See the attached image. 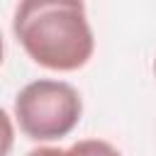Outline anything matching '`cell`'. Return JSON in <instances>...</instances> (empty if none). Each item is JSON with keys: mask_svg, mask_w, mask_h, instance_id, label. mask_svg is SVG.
Here are the masks:
<instances>
[{"mask_svg": "<svg viewBox=\"0 0 156 156\" xmlns=\"http://www.w3.org/2000/svg\"><path fill=\"white\" fill-rule=\"evenodd\" d=\"M73 156H119V151L102 139H83L71 146Z\"/></svg>", "mask_w": 156, "mask_h": 156, "instance_id": "cell-3", "label": "cell"}, {"mask_svg": "<svg viewBox=\"0 0 156 156\" xmlns=\"http://www.w3.org/2000/svg\"><path fill=\"white\" fill-rule=\"evenodd\" d=\"M12 29L32 61L51 71H76L95 49L85 5L73 0H24L15 10Z\"/></svg>", "mask_w": 156, "mask_h": 156, "instance_id": "cell-1", "label": "cell"}, {"mask_svg": "<svg viewBox=\"0 0 156 156\" xmlns=\"http://www.w3.org/2000/svg\"><path fill=\"white\" fill-rule=\"evenodd\" d=\"M27 156H73L71 149H56V146H39V149H32Z\"/></svg>", "mask_w": 156, "mask_h": 156, "instance_id": "cell-5", "label": "cell"}, {"mask_svg": "<svg viewBox=\"0 0 156 156\" xmlns=\"http://www.w3.org/2000/svg\"><path fill=\"white\" fill-rule=\"evenodd\" d=\"M83 102L73 85L63 80H34L15 98V117L20 129L34 141L66 136L80 119Z\"/></svg>", "mask_w": 156, "mask_h": 156, "instance_id": "cell-2", "label": "cell"}, {"mask_svg": "<svg viewBox=\"0 0 156 156\" xmlns=\"http://www.w3.org/2000/svg\"><path fill=\"white\" fill-rule=\"evenodd\" d=\"M0 63H2V34H0Z\"/></svg>", "mask_w": 156, "mask_h": 156, "instance_id": "cell-6", "label": "cell"}, {"mask_svg": "<svg viewBox=\"0 0 156 156\" xmlns=\"http://www.w3.org/2000/svg\"><path fill=\"white\" fill-rule=\"evenodd\" d=\"M154 73H156V61H154Z\"/></svg>", "mask_w": 156, "mask_h": 156, "instance_id": "cell-7", "label": "cell"}, {"mask_svg": "<svg viewBox=\"0 0 156 156\" xmlns=\"http://www.w3.org/2000/svg\"><path fill=\"white\" fill-rule=\"evenodd\" d=\"M12 141H15V129H12V122H10L7 112L0 107V156H7V154H10Z\"/></svg>", "mask_w": 156, "mask_h": 156, "instance_id": "cell-4", "label": "cell"}]
</instances>
